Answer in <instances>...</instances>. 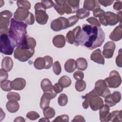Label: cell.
<instances>
[{"label":"cell","instance_id":"44dd1931","mask_svg":"<svg viewBox=\"0 0 122 122\" xmlns=\"http://www.w3.org/2000/svg\"><path fill=\"white\" fill-rule=\"evenodd\" d=\"M110 113V107H109L106 104L100 109V120L102 122H108V117Z\"/></svg>","mask_w":122,"mask_h":122},{"label":"cell","instance_id":"ffe728a7","mask_svg":"<svg viewBox=\"0 0 122 122\" xmlns=\"http://www.w3.org/2000/svg\"><path fill=\"white\" fill-rule=\"evenodd\" d=\"M83 9L88 11L93 10L95 9L100 8V6L97 0H85L83 3Z\"/></svg>","mask_w":122,"mask_h":122},{"label":"cell","instance_id":"db71d44e","mask_svg":"<svg viewBox=\"0 0 122 122\" xmlns=\"http://www.w3.org/2000/svg\"><path fill=\"white\" fill-rule=\"evenodd\" d=\"M113 9L117 11H120L122 9V2L121 1H116L113 6Z\"/></svg>","mask_w":122,"mask_h":122},{"label":"cell","instance_id":"680465c9","mask_svg":"<svg viewBox=\"0 0 122 122\" xmlns=\"http://www.w3.org/2000/svg\"><path fill=\"white\" fill-rule=\"evenodd\" d=\"M71 122H85V120L84 119V118L81 116V115H76L75 116L73 119L71 121Z\"/></svg>","mask_w":122,"mask_h":122},{"label":"cell","instance_id":"7a4b0ae2","mask_svg":"<svg viewBox=\"0 0 122 122\" xmlns=\"http://www.w3.org/2000/svg\"><path fill=\"white\" fill-rule=\"evenodd\" d=\"M9 36L17 47L21 46L25 41L27 36V25L23 21L10 19Z\"/></svg>","mask_w":122,"mask_h":122},{"label":"cell","instance_id":"277c9868","mask_svg":"<svg viewBox=\"0 0 122 122\" xmlns=\"http://www.w3.org/2000/svg\"><path fill=\"white\" fill-rule=\"evenodd\" d=\"M0 52L5 55H11L16 45L9 37V34H0Z\"/></svg>","mask_w":122,"mask_h":122},{"label":"cell","instance_id":"816d5d0a","mask_svg":"<svg viewBox=\"0 0 122 122\" xmlns=\"http://www.w3.org/2000/svg\"><path fill=\"white\" fill-rule=\"evenodd\" d=\"M105 11L101 8H97L93 10V16L95 17H99L104 14Z\"/></svg>","mask_w":122,"mask_h":122},{"label":"cell","instance_id":"8d00e7d4","mask_svg":"<svg viewBox=\"0 0 122 122\" xmlns=\"http://www.w3.org/2000/svg\"><path fill=\"white\" fill-rule=\"evenodd\" d=\"M23 45H25L30 48L34 49L36 45V42L35 40L32 37H27Z\"/></svg>","mask_w":122,"mask_h":122},{"label":"cell","instance_id":"e0dca14e","mask_svg":"<svg viewBox=\"0 0 122 122\" xmlns=\"http://www.w3.org/2000/svg\"><path fill=\"white\" fill-rule=\"evenodd\" d=\"M26 81L22 78H17L11 82V88L16 91L23 90L26 86Z\"/></svg>","mask_w":122,"mask_h":122},{"label":"cell","instance_id":"f546056e","mask_svg":"<svg viewBox=\"0 0 122 122\" xmlns=\"http://www.w3.org/2000/svg\"><path fill=\"white\" fill-rule=\"evenodd\" d=\"M58 83L63 88H65L70 86L71 83V79L66 75L61 76L58 81Z\"/></svg>","mask_w":122,"mask_h":122},{"label":"cell","instance_id":"8992f818","mask_svg":"<svg viewBox=\"0 0 122 122\" xmlns=\"http://www.w3.org/2000/svg\"><path fill=\"white\" fill-rule=\"evenodd\" d=\"M35 19L37 23L41 25L47 23L49 16L46 12V9L41 2H37L34 6Z\"/></svg>","mask_w":122,"mask_h":122},{"label":"cell","instance_id":"60d3db41","mask_svg":"<svg viewBox=\"0 0 122 122\" xmlns=\"http://www.w3.org/2000/svg\"><path fill=\"white\" fill-rule=\"evenodd\" d=\"M52 68L53 71L56 75H59L60 74L61 71V68L59 61H56L54 62L53 64L52 65Z\"/></svg>","mask_w":122,"mask_h":122},{"label":"cell","instance_id":"4fadbf2b","mask_svg":"<svg viewBox=\"0 0 122 122\" xmlns=\"http://www.w3.org/2000/svg\"><path fill=\"white\" fill-rule=\"evenodd\" d=\"M104 102L109 107H112L120 102L121 100V93L119 92H114L105 97Z\"/></svg>","mask_w":122,"mask_h":122},{"label":"cell","instance_id":"8fae6325","mask_svg":"<svg viewBox=\"0 0 122 122\" xmlns=\"http://www.w3.org/2000/svg\"><path fill=\"white\" fill-rule=\"evenodd\" d=\"M69 27L67 19L62 17L53 20L51 24V28L54 31H59L61 30L66 29Z\"/></svg>","mask_w":122,"mask_h":122},{"label":"cell","instance_id":"ab89813d","mask_svg":"<svg viewBox=\"0 0 122 122\" xmlns=\"http://www.w3.org/2000/svg\"><path fill=\"white\" fill-rule=\"evenodd\" d=\"M67 2L72 8L74 13L76 12L79 9V2H80L79 0H67Z\"/></svg>","mask_w":122,"mask_h":122},{"label":"cell","instance_id":"cb8c5ba5","mask_svg":"<svg viewBox=\"0 0 122 122\" xmlns=\"http://www.w3.org/2000/svg\"><path fill=\"white\" fill-rule=\"evenodd\" d=\"M122 110L120 111H113L112 112H110L108 117V122L111 121V122H121L122 120Z\"/></svg>","mask_w":122,"mask_h":122},{"label":"cell","instance_id":"9a60e30c","mask_svg":"<svg viewBox=\"0 0 122 122\" xmlns=\"http://www.w3.org/2000/svg\"><path fill=\"white\" fill-rule=\"evenodd\" d=\"M81 30V28L80 26H77L74 29L68 31L66 34V41L70 44H74L76 40L78 37Z\"/></svg>","mask_w":122,"mask_h":122},{"label":"cell","instance_id":"52a82bcc","mask_svg":"<svg viewBox=\"0 0 122 122\" xmlns=\"http://www.w3.org/2000/svg\"><path fill=\"white\" fill-rule=\"evenodd\" d=\"M12 16V13L10 11L5 10L0 13V34H9L10 19Z\"/></svg>","mask_w":122,"mask_h":122},{"label":"cell","instance_id":"30bf717a","mask_svg":"<svg viewBox=\"0 0 122 122\" xmlns=\"http://www.w3.org/2000/svg\"><path fill=\"white\" fill-rule=\"evenodd\" d=\"M94 91L100 96L105 98L111 94V92L106 84L104 80H98L95 83Z\"/></svg>","mask_w":122,"mask_h":122},{"label":"cell","instance_id":"6f0895ef","mask_svg":"<svg viewBox=\"0 0 122 122\" xmlns=\"http://www.w3.org/2000/svg\"><path fill=\"white\" fill-rule=\"evenodd\" d=\"M83 97L84 98V101L82 102V107L84 109H86L89 106V100H88V97L87 94H86V95Z\"/></svg>","mask_w":122,"mask_h":122},{"label":"cell","instance_id":"5b68a950","mask_svg":"<svg viewBox=\"0 0 122 122\" xmlns=\"http://www.w3.org/2000/svg\"><path fill=\"white\" fill-rule=\"evenodd\" d=\"M87 94L88 97L89 106L92 111H96L102 108L104 105L103 101L94 89Z\"/></svg>","mask_w":122,"mask_h":122},{"label":"cell","instance_id":"681fc988","mask_svg":"<svg viewBox=\"0 0 122 122\" xmlns=\"http://www.w3.org/2000/svg\"><path fill=\"white\" fill-rule=\"evenodd\" d=\"M41 3L44 5L45 8L46 9L51 8L54 5V2L52 0H41Z\"/></svg>","mask_w":122,"mask_h":122},{"label":"cell","instance_id":"1f68e13d","mask_svg":"<svg viewBox=\"0 0 122 122\" xmlns=\"http://www.w3.org/2000/svg\"><path fill=\"white\" fill-rule=\"evenodd\" d=\"M43 113L44 117L48 119L53 118L55 115V112L53 108L48 106L43 109Z\"/></svg>","mask_w":122,"mask_h":122},{"label":"cell","instance_id":"7bdbcfd3","mask_svg":"<svg viewBox=\"0 0 122 122\" xmlns=\"http://www.w3.org/2000/svg\"><path fill=\"white\" fill-rule=\"evenodd\" d=\"M44 59L45 61V69H50L52 65H53V59L50 56H45Z\"/></svg>","mask_w":122,"mask_h":122},{"label":"cell","instance_id":"91938a15","mask_svg":"<svg viewBox=\"0 0 122 122\" xmlns=\"http://www.w3.org/2000/svg\"><path fill=\"white\" fill-rule=\"evenodd\" d=\"M25 120H24V118L21 117V116H19L16 118V119L14 120V122H25Z\"/></svg>","mask_w":122,"mask_h":122},{"label":"cell","instance_id":"6da1fadb","mask_svg":"<svg viewBox=\"0 0 122 122\" xmlns=\"http://www.w3.org/2000/svg\"><path fill=\"white\" fill-rule=\"evenodd\" d=\"M105 33L101 27L85 24L74 44L81 45L90 50L101 46L105 40Z\"/></svg>","mask_w":122,"mask_h":122},{"label":"cell","instance_id":"4dcf8cb0","mask_svg":"<svg viewBox=\"0 0 122 122\" xmlns=\"http://www.w3.org/2000/svg\"><path fill=\"white\" fill-rule=\"evenodd\" d=\"M34 67L37 70L45 69V61L44 58L38 57L36 58L34 62Z\"/></svg>","mask_w":122,"mask_h":122},{"label":"cell","instance_id":"9f6ffc18","mask_svg":"<svg viewBox=\"0 0 122 122\" xmlns=\"http://www.w3.org/2000/svg\"><path fill=\"white\" fill-rule=\"evenodd\" d=\"M98 3L104 6V7H107L111 5L113 2V0H99L98 1Z\"/></svg>","mask_w":122,"mask_h":122},{"label":"cell","instance_id":"7402d4cb","mask_svg":"<svg viewBox=\"0 0 122 122\" xmlns=\"http://www.w3.org/2000/svg\"><path fill=\"white\" fill-rule=\"evenodd\" d=\"M52 43L54 46L58 48H63L66 43L65 37L63 35H57L52 39Z\"/></svg>","mask_w":122,"mask_h":122},{"label":"cell","instance_id":"ac0fdd59","mask_svg":"<svg viewBox=\"0 0 122 122\" xmlns=\"http://www.w3.org/2000/svg\"><path fill=\"white\" fill-rule=\"evenodd\" d=\"M90 58L92 61L96 63L102 65L104 64V59L102 54L101 50L99 49L95 50L92 52Z\"/></svg>","mask_w":122,"mask_h":122},{"label":"cell","instance_id":"d6a6232c","mask_svg":"<svg viewBox=\"0 0 122 122\" xmlns=\"http://www.w3.org/2000/svg\"><path fill=\"white\" fill-rule=\"evenodd\" d=\"M90 11L86 10L83 8L79 9L76 12V16L79 19H83L90 15Z\"/></svg>","mask_w":122,"mask_h":122},{"label":"cell","instance_id":"b9f144b4","mask_svg":"<svg viewBox=\"0 0 122 122\" xmlns=\"http://www.w3.org/2000/svg\"><path fill=\"white\" fill-rule=\"evenodd\" d=\"M26 117L30 120H36L40 117L39 114L34 111H30L28 112L26 114Z\"/></svg>","mask_w":122,"mask_h":122},{"label":"cell","instance_id":"d4e9b609","mask_svg":"<svg viewBox=\"0 0 122 122\" xmlns=\"http://www.w3.org/2000/svg\"><path fill=\"white\" fill-rule=\"evenodd\" d=\"M6 107L9 112L14 113L19 110L20 108V105L17 101L10 100L6 103Z\"/></svg>","mask_w":122,"mask_h":122},{"label":"cell","instance_id":"7dc6e473","mask_svg":"<svg viewBox=\"0 0 122 122\" xmlns=\"http://www.w3.org/2000/svg\"><path fill=\"white\" fill-rule=\"evenodd\" d=\"M27 25H32L35 21V19L33 14L30 12V14L27 18L24 21Z\"/></svg>","mask_w":122,"mask_h":122},{"label":"cell","instance_id":"ee69618b","mask_svg":"<svg viewBox=\"0 0 122 122\" xmlns=\"http://www.w3.org/2000/svg\"><path fill=\"white\" fill-rule=\"evenodd\" d=\"M86 21H88L89 23L92 24V25L95 26L97 27H101V23L98 19L94 17H90L86 19Z\"/></svg>","mask_w":122,"mask_h":122},{"label":"cell","instance_id":"f1b7e54d","mask_svg":"<svg viewBox=\"0 0 122 122\" xmlns=\"http://www.w3.org/2000/svg\"><path fill=\"white\" fill-rule=\"evenodd\" d=\"M66 0H55L53 5L54 9L60 15H62L64 14L63 5Z\"/></svg>","mask_w":122,"mask_h":122},{"label":"cell","instance_id":"d590c367","mask_svg":"<svg viewBox=\"0 0 122 122\" xmlns=\"http://www.w3.org/2000/svg\"><path fill=\"white\" fill-rule=\"evenodd\" d=\"M11 82L9 80H5L0 82L1 89L5 92L10 91L12 89L11 87Z\"/></svg>","mask_w":122,"mask_h":122},{"label":"cell","instance_id":"5bb4252c","mask_svg":"<svg viewBox=\"0 0 122 122\" xmlns=\"http://www.w3.org/2000/svg\"><path fill=\"white\" fill-rule=\"evenodd\" d=\"M115 44L114 42L109 41L103 46L102 54L103 56L107 59H110L113 56L115 49Z\"/></svg>","mask_w":122,"mask_h":122},{"label":"cell","instance_id":"74e56055","mask_svg":"<svg viewBox=\"0 0 122 122\" xmlns=\"http://www.w3.org/2000/svg\"><path fill=\"white\" fill-rule=\"evenodd\" d=\"M7 98L9 101H19L20 99V95L19 93L15 92H9L7 94Z\"/></svg>","mask_w":122,"mask_h":122},{"label":"cell","instance_id":"d6986e66","mask_svg":"<svg viewBox=\"0 0 122 122\" xmlns=\"http://www.w3.org/2000/svg\"><path fill=\"white\" fill-rule=\"evenodd\" d=\"M122 23L117 26L110 33L109 38L111 40L114 41H120L122 38Z\"/></svg>","mask_w":122,"mask_h":122},{"label":"cell","instance_id":"94428289","mask_svg":"<svg viewBox=\"0 0 122 122\" xmlns=\"http://www.w3.org/2000/svg\"><path fill=\"white\" fill-rule=\"evenodd\" d=\"M39 122H49V120L48 119L44 117V118H42L39 120Z\"/></svg>","mask_w":122,"mask_h":122},{"label":"cell","instance_id":"f907efd6","mask_svg":"<svg viewBox=\"0 0 122 122\" xmlns=\"http://www.w3.org/2000/svg\"><path fill=\"white\" fill-rule=\"evenodd\" d=\"M8 78V74L7 72L2 68L0 70V82L5 80H7Z\"/></svg>","mask_w":122,"mask_h":122},{"label":"cell","instance_id":"83f0119b","mask_svg":"<svg viewBox=\"0 0 122 122\" xmlns=\"http://www.w3.org/2000/svg\"><path fill=\"white\" fill-rule=\"evenodd\" d=\"M76 65L77 69L81 71H84L87 68L88 63L85 58H79L76 61Z\"/></svg>","mask_w":122,"mask_h":122},{"label":"cell","instance_id":"bcb514c9","mask_svg":"<svg viewBox=\"0 0 122 122\" xmlns=\"http://www.w3.org/2000/svg\"><path fill=\"white\" fill-rule=\"evenodd\" d=\"M69 120V117L67 114H63L57 116L53 122H68Z\"/></svg>","mask_w":122,"mask_h":122},{"label":"cell","instance_id":"e575fe53","mask_svg":"<svg viewBox=\"0 0 122 122\" xmlns=\"http://www.w3.org/2000/svg\"><path fill=\"white\" fill-rule=\"evenodd\" d=\"M58 102L60 106H64L68 103V97L64 93L61 94L58 99Z\"/></svg>","mask_w":122,"mask_h":122},{"label":"cell","instance_id":"f35d334b","mask_svg":"<svg viewBox=\"0 0 122 122\" xmlns=\"http://www.w3.org/2000/svg\"><path fill=\"white\" fill-rule=\"evenodd\" d=\"M17 5L18 8H23L28 9V10L30 9L31 4L30 2L28 0H17Z\"/></svg>","mask_w":122,"mask_h":122},{"label":"cell","instance_id":"7c38bea8","mask_svg":"<svg viewBox=\"0 0 122 122\" xmlns=\"http://www.w3.org/2000/svg\"><path fill=\"white\" fill-rule=\"evenodd\" d=\"M57 94L53 90L50 92H44L41 98L40 108L43 110L45 108L49 106L51 100L54 98L56 96Z\"/></svg>","mask_w":122,"mask_h":122},{"label":"cell","instance_id":"4316f807","mask_svg":"<svg viewBox=\"0 0 122 122\" xmlns=\"http://www.w3.org/2000/svg\"><path fill=\"white\" fill-rule=\"evenodd\" d=\"M41 86L43 92H50L53 90L51 82L47 78L43 79L41 81Z\"/></svg>","mask_w":122,"mask_h":122},{"label":"cell","instance_id":"2e32d148","mask_svg":"<svg viewBox=\"0 0 122 122\" xmlns=\"http://www.w3.org/2000/svg\"><path fill=\"white\" fill-rule=\"evenodd\" d=\"M30 14L29 10L23 8H18L14 13V18L18 21H24Z\"/></svg>","mask_w":122,"mask_h":122},{"label":"cell","instance_id":"9c48e42d","mask_svg":"<svg viewBox=\"0 0 122 122\" xmlns=\"http://www.w3.org/2000/svg\"><path fill=\"white\" fill-rule=\"evenodd\" d=\"M99 19L100 23L105 26H113L119 22L117 14L111 11L105 12L104 14L99 17Z\"/></svg>","mask_w":122,"mask_h":122},{"label":"cell","instance_id":"ba28073f","mask_svg":"<svg viewBox=\"0 0 122 122\" xmlns=\"http://www.w3.org/2000/svg\"><path fill=\"white\" fill-rule=\"evenodd\" d=\"M108 87L111 88H116L119 87L122 82V79L119 72L113 70L110 73L109 77L104 79Z\"/></svg>","mask_w":122,"mask_h":122},{"label":"cell","instance_id":"484cf974","mask_svg":"<svg viewBox=\"0 0 122 122\" xmlns=\"http://www.w3.org/2000/svg\"><path fill=\"white\" fill-rule=\"evenodd\" d=\"M76 68V61L73 59L68 60L64 64V69L69 73L73 72Z\"/></svg>","mask_w":122,"mask_h":122},{"label":"cell","instance_id":"3957f363","mask_svg":"<svg viewBox=\"0 0 122 122\" xmlns=\"http://www.w3.org/2000/svg\"><path fill=\"white\" fill-rule=\"evenodd\" d=\"M34 51V49L22 45L16 48L14 52V57L20 61L25 62L33 55Z\"/></svg>","mask_w":122,"mask_h":122},{"label":"cell","instance_id":"f6af8a7d","mask_svg":"<svg viewBox=\"0 0 122 122\" xmlns=\"http://www.w3.org/2000/svg\"><path fill=\"white\" fill-rule=\"evenodd\" d=\"M67 20L69 22V27H71L75 25L78 22L79 19L76 15H74L69 17Z\"/></svg>","mask_w":122,"mask_h":122},{"label":"cell","instance_id":"836d02e7","mask_svg":"<svg viewBox=\"0 0 122 122\" xmlns=\"http://www.w3.org/2000/svg\"><path fill=\"white\" fill-rule=\"evenodd\" d=\"M86 87V84L85 81L82 80L77 81L75 82V89L79 92H81L85 90Z\"/></svg>","mask_w":122,"mask_h":122},{"label":"cell","instance_id":"603a6c76","mask_svg":"<svg viewBox=\"0 0 122 122\" xmlns=\"http://www.w3.org/2000/svg\"><path fill=\"white\" fill-rule=\"evenodd\" d=\"M13 62L11 58L8 56H6L2 60L1 67L3 70L9 72L12 69Z\"/></svg>","mask_w":122,"mask_h":122},{"label":"cell","instance_id":"c3c4849f","mask_svg":"<svg viewBox=\"0 0 122 122\" xmlns=\"http://www.w3.org/2000/svg\"><path fill=\"white\" fill-rule=\"evenodd\" d=\"M73 76L77 81L82 80L84 78V73L81 71H77L73 73Z\"/></svg>","mask_w":122,"mask_h":122},{"label":"cell","instance_id":"f5cc1de1","mask_svg":"<svg viewBox=\"0 0 122 122\" xmlns=\"http://www.w3.org/2000/svg\"><path fill=\"white\" fill-rule=\"evenodd\" d=\"M116 63L117 66L122 67V49H120L118 51V55L116 59Z\"/></svg>","mask_w":122,"mask_h":122},{"label":"cell","instance_id":"11a10c76","mask_svg":"<svg viewBox=\"0 0 122 122\" xmlns=\"http://www.w3.org/2000/svg\"><path fill=\"white\" fill-rule=\"evenodd\" d=\"M63 88L58 83V82L56 83L53 86V89L57 93H59L63 91Z\"/></svg>","mask_w":122,"mask_h":122}]
</instances>
